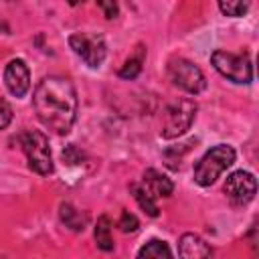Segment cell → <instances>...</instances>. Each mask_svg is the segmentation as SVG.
Masks as SVG:
<instances>
[{
    "mask_svg": "<svg viewBox=\"0 0 259 259\" xmlns=\"http://www.w3.org/2000/svg\"><path fill=\"white\" fill-rule=\"evenodd\" d=\"M32 107L45 127L65 136L71 132L77 117V91L67 77L49 75L36 85Z\"/></svg>",
    "mask_w": 259,
    "mask_h": 259,
    "instance_id": "1",
    "label": "cell"
},
{
    "mask_svg": "<svg viewBox=\"0 0 259 259\" xmlns=\"http://www.w3.org/2000/svg\"><path fill=\"white\" fill-rule=\"evenodd\" d=\"M235 162V150L227 144L210 148L194 166V182L200 186H210L231 164Z\"/></svg>",
    "mask_w": 259,
    "mask_h": 259,
    "instance_id": "2",
    "label": "cell"
},
{
    "mask_svg": "<svg viewBox=\"0 0 259 259\" xmlns=\"http://www.w3.org/2000/svg\"><path fill=\"white\" fill-rule=\"evenodd\" d=\"M20 146L26 154L30 170H34L40 176H49L55 172V164L51 158V148H49V138L38 132V130H28L20 138Z\"/></svg>",
    "mask_w": 259,
    "mask_h": 259,
    "instance_id": "3",
    "label": "cell"
},
{
    "mask_svg": "<svg viewBox=\"0 0 259 259\" xmlns=\"http://www.w3.org/2000/svg\"><path fill=\"white\" fill-rule=\"evenodd\" d=\"M212 67L233 83H251L253 79V65L247 53H229V51H214L210 55Z\"/></svg>",
    "mask_w": 259,
    "mask_h": 259,
    "instance_id": "4",
    "label": "cell"
},
{
    "mask_svg": "<svg viewBox=\"0 0 259 259\" xmlns=\"http://www.w3.org/2000/svg\"><path fill=\"white\" fill-rule=\"evenodd\" d=\"M196 115V103L192 99H176L174 103H170L166 107L164 113V127H162V138L172 140V138H180L182 134H186V130H190L192 121Z\"/></svg>",
    "mask_w": 259,
    "mask_h": 259,
    "instance_id": "5",
    "label": "cell"
},
{
    "mask_svg": "<svg viewBox=\"0 0 259 259\" xmlns=\"http://www.w3.org/2000/svg\"><path fill=\"white\" fill-rule=\"evenodd\" d=\"M168 75L176 87H180L182 91H186L190 95H196V93L204 91V87H206V79H204L202 71L192 61H188L184 57H174L168 61Z\"/></svg>",
    "mask_w": 259,
    "mask_h": 259,
    "instance_id": "6",
    "label": "cell"
},
{
    "mask_svg": "<svg viewBox=\"0 0 259 259\" xmlns=\"http://www.w3.org/2000/svg\"><path fill=\"white\" fill-rule=\"evenodd\" d=\"M69 47L73 49V53L77 57H81V61L91 67V69H97L105 55H107V47H105V40L99 36V34H85V32H75L69 36Z\"/></svg>",
    "mask_w": 259,
    "mask_h": 259,
    "instance_id": "7",
    "label": "cell"
},
{
    "mask_svg": "<svg viewBox=\"0 0 259 259\" xmlns=\"http://www.w3.org/2000/svg\"><path fill=\"white\" fill-rule=\"evenodd\" d=\"M223 190H225L227 198L231 200V204L241 206V204H247L253 200L255 190H257V182H255V176L251 172L237 170L227 178Z\"/></svg>",
    "mask_w": 259,
    "mask_h": 259,
    "instance_id": "8",
    "label": "cell"
},
{
    "mask_svg": "<svg viewBox=\"0 0 259 259\" xmlns=\"http://www.w3.org/2000/svg\"><path fill=\"white\" fill-rule=\"evenodd\" d=\"M4 83L14 97H24L30 89V71L22 59H12L4 69Z\"/></svg>",
    "mask_w": 259,
    "mask_h": 259,
    "instance_id": "9",
    "label": "cell"
},
{
    "mask_svg": "<svg viewBox=\"0 0 259 259\" xmlns=\"http://www.w3.org/2000/svg\"><path fill=\"white\" fill-rule=\"evenodd\" d=\"M178 255L180 259H212V249L200 235L184 233L178 241Z\"/></svg>",
    "mask_w": 259,
    "mask_h": 259,
    "instance_id": "10",
    "label": "cell"
},
{
    "mask_svg": "<svg viewBox=\"0 0 259 259\" xmlns=\"http://www.w3.org/2000/svg\"><path fill=\"white\" fill-rule=\"evenodd\" d=\"M142 184L144 188L154 196V198H162V196H170L174 192V184L168 176H164L162 172L154 170V168H148L144 172V178H142Z\"/></svg>",
    "mask_w": 259,
    "mask_h": 259,
    "instance_id": "11",
    "label": "cell"
},
{
    "mask_svg": "<svg viewBox=\"0 0 259 259\" xmlns=\"http://www.w3.org/2000/svg\"><path fill=\"white\" fill-rule=\"evenodd\" d=\"M130 190H132L134 198L138 200L140 208H142L146 214H150V217H158V214H160L158 204H156V198H154V196L144 188V184H142V182H134V184L130 186Z\"/></svg>",
    "mask_w": 259,
    "mask_h": 259,
    "instance_id": "12",
    "label": "cell"
},
{
    "mask_svg": "<svg viewBox=\"0 0 259 259\" xmlns=\"http://www.w3.org/2000/svg\"><path fill=\"white\" fill-rule=\"evenodd\" d=\"M59 214H61V221L65 227H69L71 231H83L85 225H87V217L81 214V210H77L73 204L69 202H63L59 206Z\"/></svg>",
    "mask_w": 259,
    "mask_h": 259,
    "instance_id": "13",
    "label": "cell"
},
{
    "mask_svg": "<svg viewBox=\"0 0 259 259\" xmlns=\"http://www.w3.org/2000/svg\"><path fill=\"white\" fill-rule=\"evenodd\" d=\"M93 237H95V243L101 251H113V237H111V221L107 214L99 217L97 219V225H95V231H93Z\"/></svg>",
    "mask_w": 259,
    "mask_h": 259,
    "instance_id": "14",
    "label": "cell"
},
{
    "mask_svg": "<svg viewBox=\"0 0 259 259\" xmlns=\"http://www.w3.org/2000/svg\"><path fill=\"white\" fill-rule=\"evenodd\" d=\"M138 259H172V251L164 241L152 239V241H148L146 245L140 247Z\"/></svg>",
    "mask_w": 259,
    "mask_h": 259,
    "instance_id": "15",
    "label": "cell"
},
{
    "mask_svg": "<svg viewBox=\"0 0 259 259\" xmlns=\"http://www.w3.org/2000/svg\"><path fill=\"white\" fill-rule=\"evenodd\" d=\"M144 57H146V49H144L142 45H138V47H136V53L123 63V67L119 69L117 75H119L121 79H136V77L140 75V71H142Z\"/></svg>",
    "mask_w": 259,
    "mask_h": 259,
    "instance_id": "16",
    "label": "cell"
},
{
    "mask_svg": "<svg viewBox=\"0 0 259 259\" xmlns=\"http://www.w3.org/2000/svg\"><path fill=\"white\" fill-rule=\"evenodd\" d=\"M219 10L227 16H243L249 10V2H241V0H227V2H219Z\"/></svg>",
    "mask_w": 259,
    "mask_h": 259,
    "instance_id": "17",
    "label": "cell"
},
{
    "mask_svg": "<svg viewBox=\"0 0 259 259\" xmlns=\"http://www.w3.org/2000/svg\"><path fill=\"white\" fill-rule=\"evenodd\" d=\"M117 227H119L121 233H134V231H138L140 223H138L136 214H132L130 210H123L121 217H119V221H117Z\"/></svg>",
    "mask_w": 259,
    "mask_h": 259,
    "instance_id": "18",
    "label": "cell"
},
{
    "mask_svg": "<svg viewBox=\"0 0 259 259\" xmlns=\"http://www.w3.org/2000/svg\"><path fill=\"white\" fill-rule=\"evenodd\" d=\"M83 158H85V156H83V152H81L77 146H73V144H71V146H67V148L63 150V160H65L67 164H81V162H83Z\"/></svg>",
    "mask_w": 259,
    "mask_h": 259,
    "instance_id": "19",
    "label": "cell"
},
{
    "mask_svg": "<svg viewBox=\"0 0 259 259\" xmlns=\"http://www.w3.org/2000/svg\"><path fill=\"white\" fill-rule=\"evenodd\" d=\"M10 121H12V107L0 93V130H4Z\"/></svg>",
    "mask_w": 259,
    "mask_h": 259,
    "instance_id": "20",
    "label": "cell"
},
{
    "mask_svg": "<svg viewBox=\"0 0 259 259\" xmlns=\"http://www.w3.org/2000/svg\"><path fill=\"white\" fill-rule=\"evenodd\" d=\"M99 6L105 10L107 18H115L117 16V4H113V2H99Z\"/></svg>",
    "mask_w": 259,
    "mask_h": 259,
    "instance_id": "21",
    "label": "cell"
}]
</instances>
